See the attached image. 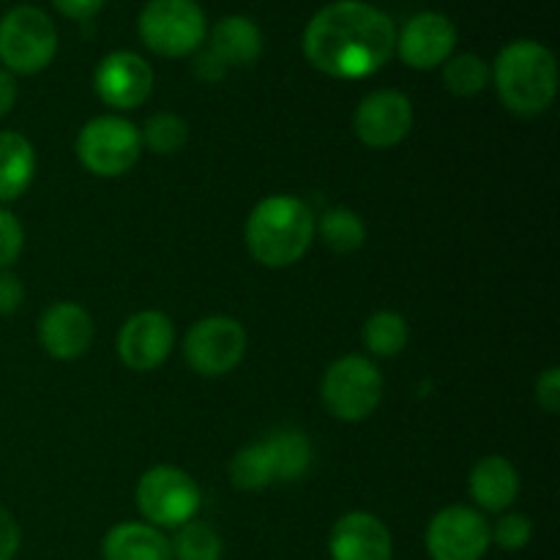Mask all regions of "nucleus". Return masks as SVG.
Segmentation results:
<instances>
[{
  "label": "nucleus",
  "mask_w": 560,
  "mask_h": 560,
  "mask_svg": "<svg viewBox=\"0 0 560 560\" xmlns=\"http://www.w3.org/2000/svg\"><path fill=\"white\" fill-rule=\"evenodd\" d=\"M397 27L364 0H337L317 11L304 31V55L334 80H364L392 60Z\"/></svg>",
  "instance_id": "obj_1"
},
{
  "label": "nucleus",
  "mask_w": 560,
  "mask_h": 560,
  "mask_svg": "<svg viewBox=\"0 0 560 560\" xmlns=\"http://www.w3.org/2000/svg\"><path fill=\"white\" fill-rule=\"evenodd\" d=\"M317 219L304 200L273 195L257 202L246 219V249L260 266L290 268L310 252Z\"/></svg>",
  "instance_id": "obj_2"
},
{
  "label": "nucleus",
  "mask_w": 560,
  "mask_h": 560,
  "mask_svg": "<svg viewBox=\"0 0 560 560\" xmlns=\"http://www.w3.org/2000/svg\"><path fill=\"white\" fill-rule=\"evenodd\" d=\"M498 96L503 107L523 118L547 113L558 96V60L550 47L530 38L506 44L495 60Z\"/></svg>",
  "instance_id": "obj_3"
},
{
  "label": "nucleus",
  "mask_w": 560,
  "mask_h": 560,
  "mask_svg": "<svg viewBox=\"0 0 560 560\" xmlns=\"http://www.w3.org/2000/svg\"><path fill=\"white\" fill-rule=\"evenodd\" d=\"M137 33L151 52L186 58L208 36V20L197 0H148L137 20Z\"/></svg>",
  "instance_id": "obj_4"
},
{
  "label": "nucleus",
  "mask_w": 560,
  "mask_h": 560,
  "mask_svg": "<svg viewBox=\"0 0 560 560\" xmlns=\"http://www.w3.org/2000/svg\"><path fill=\"white\" fill-rule=\"evenodd\" d=\"M58 52L55 22L36 5H14L0 20V63L11 74H38Z\"/></svg>",
  "instance_id": "obj_5"
},
{
  "label": "nucleus",
  "mask_w": 560,
  "mask_h": 560,
  "mask_svg": "<svg viewBox=\"0 0 560 560\" xmlns=\"http://www.w3.org/2000/svg\"><path fill=\"white\" fill-rule=\"evenodd\" d=\"M320 397L328 413L339 421H364L383 399V375L375 361L359 353L342 355L326 370Z\"/></svg>",
  "instance_id": "obj_6"
},
{
  "label": "nucleus",
  "mask_w": 560,
  "mask_h": 560,
  "mask_svg": "<svg viewBox=\"0 0 560 560\" xmlns=\"http://www.w3.org/2000/svg\"><path fill=\"white\" fill-rule=\"evenodd\" d=\"M140 129L120 115H98L77 135V159L98 178H120L140 162Z\"/></svg>",
  "instance_id": "obj_7"
},
{
  "label": "nucleus",
  "mask_w": 560,
  "mask_h": 560,
  "mask_svg": "<svg viewBox=\"0 0 560 560\" xmlns=\"http://www.w3.org/2000/svg\"><path fill=\"white\" fill-rule=\"evenodd\" d=\"M135 501L153 528H180L200 512V487L175 465H156L137 481Z\"/></svg>",
  "instance_id": "obj_8"
},
{
  "label": "nucleus",
  "mask_w": 560,
  "mask_h": 560,
  "mask_svg": "<svg viewBox=\"0 0 560 560\" xmlns=\"http://www.w3.org/2000/svg\"><path fill=\"white\" fill-rule=\"evenodd\" d=\"M246 331L235 317L211 315L197 320L184 339V359L197 375H230L244 361Z\"/></svg>",
  "instance_id": "obj_9"
},
{
  "label": "nucleus",
  "mask_w": 560,
  "mask_h": 560,
  "mask_svg": "<svg viewBox=\"0 0 560 560\" xmlns=\"http://www.w3.org/2000/svg\"><path fill=\"white\" fill-rule=\"evenodd\" d=\"M492 525L474 506H446L427 525L432 560H481L492 545Z\"/></svg>",
  "instance_id": "obj_10"
},
{
  "label": "nucleus",
  "mask_w": 560,
  "mask_h": 560,
  "mask_svg": "<svg viewBox=\"0 0 560 560\" xmlns=\"http://www.w3.org/2000/svg\"><path fill=\"white\" fill-rule=\"evenodd\" d=\"M413 129V104L402 91H372L353 113V131L366 148L386 151L399 145Z\"/></svg>",
  "instance_id": "obj_11"
},
{
  "label": "nucleus",
  "mask_w": 560,
  "mask_h": 560,
  "mask_svg": "<svg viewBox=\"0 0 560 560\" xmlns=\"http://www.w3.org/2000/svg\"><path fill=\"white\" fill-rule=\"evenodd\" d=\"M93 91L107 107L120 109V113L142 107L153 91L151 63L129 49L104 55L93 71Z\"/></svg>",
  "instance_id": "obj_12"
},
{
  "label": "nucleus",
  "mask_w": 560,
  "mask_h": 560,
  "mask_svg": "<svg viewBox=\"0 0 560 560\" xmlns=\"http://www.w3.org/2000/svg\"><path fill=\"white\" fill-rule=\"evenodd\" d=\"M175 345V328L164 312L145 310L131 315L120 326L115 350L118 359L135 372H151L170 359Z\"/></svg>",
  "instance_id": "obj_13"
},
{
  "label": "nucleus",
  "mask_w": 560,
  "mask_h": 560,
  "mask_svg": "<svg viewBox=\"0 0 560 560\" xmlns=\"http://www.w3.org/2000/svg\"><path fill=\"white\" fill-rule=\"evenodd\" d=\"M457 47V27L446 14L438 11H421L405 22L402 31L397 33L394 52L399 55L405 66L419 71L438 69L452 58Z\"/></svg>",
  "instance_id": "obj_14"
},
{
  "label": "nucleus",
  "mask_w": 560,
  "mask_h": 560,
  "mask_svg": "<svg viewBox=\"0 0 560 560\" xmlns=\"http://www.w3.org/2000/svg\"><path fill=\"white\" fill-rule=\"evenodd\" d=\"M96 328L85 306L74 301H58L38 320V342L47 355L58 361H77L91 350Z\"/></svg>",
  "instance_id": "obj_15"
},
{
  "label": "nucleus",
  "mask_w": 560,
  "mask_h": 560,
  "mask_svg": "<svg viewBox=\"0 0 560 560\" xmlns=\"http://www.w3.org/2000/svg\"><path fill=\"white\" fill-rule=\"evenodd\" d=\"M328 552L331 560H392V530L375 514L348 512L334 523Z\"/></svg>",
  "instance_id": "obj_16"
},
{
  "label": "nucleus",
  "mask_w": 560,
  "mask_h": 560,
  "mask_svg": "<svg viewBox=\"0 0 560 560\" xmlns=\"http://www.w3.org/2000/svg\"><path fill=\"white\" fill-rule=\"evenodd\" d=\"M468 492L485 512H506L520 495V470L501 454L481 457L470 470Z\"/></svg>",
  "instance_id": "obj_17"
},
{
  "label": "nucleus",
  "mask_w": 560,
  "mask_h": 560,
  "mask_svg": "<svg viewBox=\"0 0 560 560\" xmlns=\"http://www.w3.org/2000/svg\"><path fill=\"white\" fill-rule=\"evenodd\" d=\"M104 560H173L170 539L148 523H120L102 541Z\"/></svg>",
  "instance_id": "obj_18"
},
{
  "label": "nucleus",
  "mask_w": 560,
  "mask_h": 560,
  "mask_svg": "<svg viewBox=\"0 0 560 560\" xmlns=\"http://www.w3.org/2000/svg\"><path fill=\"white\" fill-rule=\"evenodd\" d=\"M211 52L222 60L224 66L244 69L252 66L262 55V33L257 22L249 16H224L211 31Z\"/></svg>",
  "instance_id": "obj_19"
},
{
  "label": "nucleus",
  "mask_w": 560,
  "mask_h": 560,
  "mask_svg": "<svg viewBox=\"0 0 560 560\" xmlns=\"http://www.w3.org/2000/svg\"><path fill=\"white\" fill-rule=\"evenodd\" d=\"M36 175L33 142L20 131H0V202H14Z\"/></svg>",
  "instance_id": "obj_20"
},
{
  "label": "nucleus",
  "mask_w": 560,
  "mask_h": 560,
  "mask_svg": "<svg viewBox=\"0 0 560 560\" xmlns=\"http://www.w3.org/2000/svg\"><path fill=\"white\" fill-rule=\"evenodd\" d=\"M271 446L273 465H277V481H301L312 468V443L295 427H282L266 438Z\"/></svg>",
  "instance_id": "obj_21"
},
{
  "label": "nucleus",
  "mask_w": 560,
  "mask_h": 560,
  "mask_svg": "<svg viewBox=\"0 0 560 560\" xmlns=\"http://www.w3.org/2000/svg\"><path fill=\"white\" fill-rule=\"evenodd\" d=\"M230 481L244 492H260L277 481V465H273V454L266 438L249 443L235 454L230 463Z\"/></svg>",
  "instance_id": "obj_22"
},
{
  "label": "nucleus",
  "mask_w": 560,
  "mask_h": 560,
  "mask_svg": "<svg viewBox=\"0 0 560 560\" xmlns=\"http://www.w3.org/2000/svg\"><path fill=\"white\" fill-rule=\"evenodd\" d=\"M364 345L372 355L377 359H394L405 350L410 339V328L408 320H405L399 312H388L381 310L364 323Z\"/></svg>",
  "instance_id": "obj_23"
},
{
  "label": "nucleus",
  "mask_w": 560,
  "mask_h": 560,
  "mask_svg": "<svg viewBox=\"0 0 560 560\" xmlns=\"http://www.w3.org/2000/svg\"><path fill=\"white\" fill-rule=\"evenodd\" d=\"M320 238L337 255H353L364 246L366 241V224L361 222V217L350 208H331L320 217Z\"/></svg>",
  "instance_id": "obj_24"
},
{
  "label": "nucleus",
  "mask_w": 560,
  "mask_h": 560,
  "mask_svg": "<svg viewBox=\"0 0 560 560\" xmlns=\"http://www.w3.org/2000/svg\"><path fill=\"white\" fill-rule=\"evenodd\" d=\"M492 69L487 66L485 58L474 52L452 55V58L443 63V85L448 93L459 98L479 96L487 85H490Z\"/></svg>",
  "instance_id": "obj_25"
},
{
  "label": "nucleus",
  "mask_w": 560,
  "mask_h": 560,
  "mask_svg": "<svg viewBox=\"0 0 560 560\" xmlns=\"http://www.w3.org/2000/svg\"><path fill=\"white\" fill-rule=\"evenodd\" d=\"M170 550H173V560H222L224 545L222 536L211 525L189 520L180 528H175Z\"/></svg>",
  "instance_id": "obj_26"
},
{
  "label": "nucleus",
  "mask_w": 560,
  "mask_h": 560,
  "mask_svg": "<svg viewBox=\"0 0 560 560\" xmlns=\"http://www.w3.org/2000/svg\"><path fill=\"white\" fill-rule=\"evenodd\" d=\"M140 140L156 156H173L189 142V124L175 113H156L145 120Z\"/></svg>",
  "instance_id": "obj_27"
},
{
  "label": "nucleus",
  "mask_w": 560,
  "mask_h": 560,
  "mask_svg": "<svg viewBox=\"0 0 560 560\" xmlns=\"http://www.w3.org/2000/svg\"><path fill=\"white\" fill-rule=\"evenodd\" d=\"M492 541H495L501 550L506 552H520L530 545V536H534V523L525 514L512 512L503 514L495 523V528H490Z\"/></svg>",
  "instance_id": "obj_28"
},
{
  "label": "nucleus",
  "mask_w": 560,
  "mask_h": 560,
  "mask_svg": "<svg viewBox=\"0 0 560 560\" xmlns=\"http://www.w3.org/2000/svg\"><path fill=\"white\" fill-rule=\"evenodd\" d=\"M25 246V230L11 211L0 208V268H11Z\"/></svg>",
  "instance_id": "obj_29"
},
{
  "label": "nucleus",
  "mask_w": 560,
  "mask_h": 560,
  "mask_svg": "<svg viewBox=\"0 0 560 560\" xmlns=\"http://www.w3.org/2000/svg\"><path fill=\"white\" fill-rule=\"evenodd\" d=\"M25 304V284L11 268H0V315H14Z\"/></svg>",
  "instance_id": "obj_30"
},
{
  "label": "nucleus",
  "mask_w": 560,
  "mask_h": 560,
  "mask_svg": "<svg viewBox=\"0 0 560 560\" xmlns=\"http://www.w3.org/2000/svg\"><path fill=\"white\" fill-rule=\"evenodd\" d=\"M536 402L539 408H545L547 413H558L560 410V370L558 366H550L539 375L536 381Z\"/></svg>",
  "instance_id": "obj_31"
},
{
  "label": "nucleus",
  "mask_w": 560,
  "mask_h": 560,
  "mask_svg": "<svg viewBox=\"0 0 560 560\" xmlns=\"http://www.w3.org/2000/svg\"><path fill=\"white\" fill-rule=\"evenodd\" d=\"M22 545V530L20 523L9 509L0 506V560H14Z\"/></svg>",
  "instance_id": "obj_32"
},
{
  "label": "nucleus",
  "mask_w": 560,
  "mask_h": 560,
  "mask_svg": "<svg viewBox=\"0 0 560 560\" xmlns=\"http://www.w3.org/2000/svg\"><path fill=\"white\" fill-rule=\"evenodd\" d=\"M104 3L107 0H52L55 9L63 16H69V20H91V16L102 11Z\"/></svg>",
  "instance_id": "obj_33"
},
{
  "label": "nucleus",
  "mask_w": 560,
  "mask_h": 560,
  "mask_svg": "<svg viewBox=\"0 0 560 560\" xmlns=\"http://www.w3.org/2000/svg\"><path fill=\"white\" fill-rule=\"evenodd\" d=\"M195 74L200 77L202 82H219L224 74H228V66H224L211 49H206V52H200L195 58Z\"/></svg>",
  "instance_id": "obj_34"
},
{
  "label": "nucleus",
  "mask_w": 560,
  "mask_h": 560,
  "mask_svg": "<svg viewBox=\"0 0 560 560\" xmlns=\"http://www.w3.org/2000/svg\"><path fill=\"white\" fill-rule=\"evenodd\" d=\"M16 96H20V91H16L14 74L5 69H0V118H5V115L14 109Z\"/></svg>",
  "instance_id": "obj_35"
}]
</instances>
